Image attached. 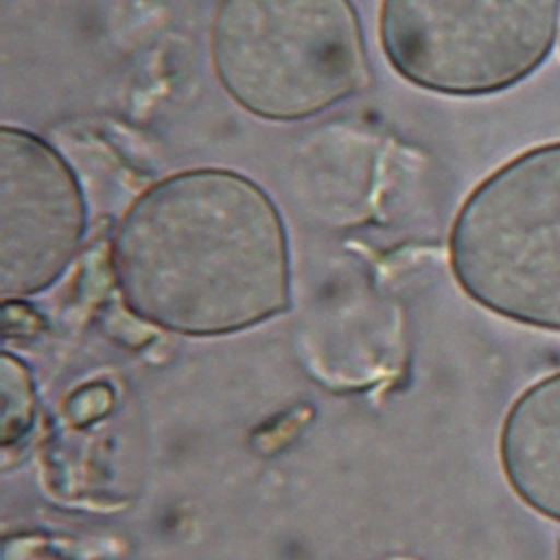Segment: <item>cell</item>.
I'll use <instances>...</instances> for the list:
<instances>
[{"label": "cell", "instance_id": "obj_1", "mask_svg": "<svg viewBox=\"0 0 560 560\" xmlns=\"http://www.w3.org/2000/svg\"><path fill=\"white\" fill-rule=\"evenodd\" d=\"M109 260L125 306L182 335L238 332L291 302L282 214L232 168H186L147 186L122 212Z\"/></svg>", "mask_w": 560, "mask_h": 560}, {"label": "cell", "instance_id": "obj_2", "mask_svg": "<svg viewBox=\"0 0 560 560\" xmlns=\"http://www.w3.org/2000/svg\"><path fill=\"white\" fill-rule=\"evenodd\" d=\"M208 52L223 92L269 122L319 116L370 83L352 0H219Z\"/></svg>", "mask_w": 560, "mask_h": 560}, {"label": "cell", "instance_id": "obj_3", "mask_svg": "<svg viewBox=\"0 0 560 560\" xmlns=\"http://www.w3.org/2000/svg\"><path fill=\"white\" fill-rule=\"evenodd\" d=\"M448 256L477 304L560 332V140L514 155L470 190Z\"/></svg>", "mask_w": 560, "mask_h": 560}, {"label": "cell", "instance_id": "obj_4", "mask_svg": "<svg viewBox=\"0 0 560 560\" xmlns=\"http://www.w3.org/2000/svg\"><path fill=\"white\" fill-rule=\"evenodd\" d=\"M560 0H381L378 39L398 77L486 96L532 77L558 35Z\"/></svg>", "mask_w": 560, "mask_h": 560}, {"label": "cell", "instance_id": "obj_5", "mask_svg": "<svg viewBox=\"0 0 560 560\" xmlns=\"http://www.w3.org/2000/svg\"><path fill=\"white\" fill-rule=\"evenodd\" d=\"M88 201L70 162L42 136L0 129V295L42 293L74 260Z\"/></svg>", "mask_w": 560, "mask_h": 560}, {"label": "cell", "instance_id": "obj_6", "mask_svg": "<svg viewBox=\"0 0 560 560\" xmlns=\"http://www.w3.org/2000/svg\"><path fill=\"white\" fill-rule=\"evenodd\" d=\"M499 455L512 490L534 512L560 521V372L540 378L512 402Z\"/></svg>", "mask_w": 560, "mask_h": 560}, {"label": "cell", "instance_id": "obj_7", "mask_svg": "<svg viewBox=\"0 0 560 560\" xmlns=\"http://www.w3.org/2000/svg\"><path fill=\"white\" fill-rule=\"evenodd\" d=\"M35 398L33 383L22 361L11 354L2 357V442L9 446L20 440L33 420Z\"/></svg>", "mask_w": 560, "mask_h": 560}, {"label": "cell", "instance_id": "obj_8", "mask_svg": "<svg viewBox=\"0 0 560 560\" xmlns=\"http://www.w3.org/2000/svg\"><path fill=\"white\" fill-rule=\"evenodd\" d=\"M558 560H560V549H558Z\"/></svg>", "mask_w": 560, "mask_h": 560}]
</instances>
